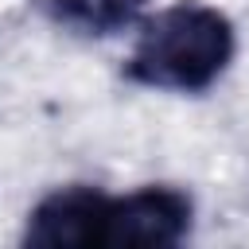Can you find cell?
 Here are the masks:
<instances>
[{
  "label": "cell",
  "instance_id": "obj_1",
  "mask_svg": "<svg viewBox=\"0 0 249 249\" xmlns=\"http://www.w3.org/2000/svg\"><path fill=\"white\" fill-rule=\"evenodd\" d=\"M233 58V23L210 4H171L152 16L124 62L128 82L152 89L198 93L214 86Z\"/></svg>",
  "mask_w": 249,
  "mask_h": 249
},
{
  "label": "cell",
  "instance_id": "obj_2",
  "mask_svg": "<svg viewBox=\"0 0 249 249\" xmlns=\"http://www.w3.org/2000/svg\"><path fill=\"white\" fill-rule=\"evenodd\" d=\"M109 218H113V195L93 187H66L47 195L23 230L27 245L47 249H93L109 245Z\"/></svg>",
  "mask_w": 249,
  "mask_h": 249
},
{
  "label": "cell",
  "instance_id": "obj_3",
  "mask_svg": "<svg viewBox=\"0 0 249 249\" xmlns=\"http://www.w3.org/2000/svg\"><path fill=\"white\" fill-rule=\"evenodd\" d=\"M191 230V198L175 187H144L113 198L109 245H179Z\"/></svg>",
  "mask_w": 249,
  "mask_h": 249
},
{
  "label": "cell",
  "instance_id": "obj_4",
  "mask_svg": "<svg viewBox=\"0 0 249 249\" xmlns=\"http://www.w3.org/2000/svg\"><path fill=\"white\" fill-rule=\"evenodd\" d=\"M148 0H43L47 16L82 35H117L140 19Z\"/></svg>",
  "mask_w": 249,
  "mask_h": 249
}]
</instances>
